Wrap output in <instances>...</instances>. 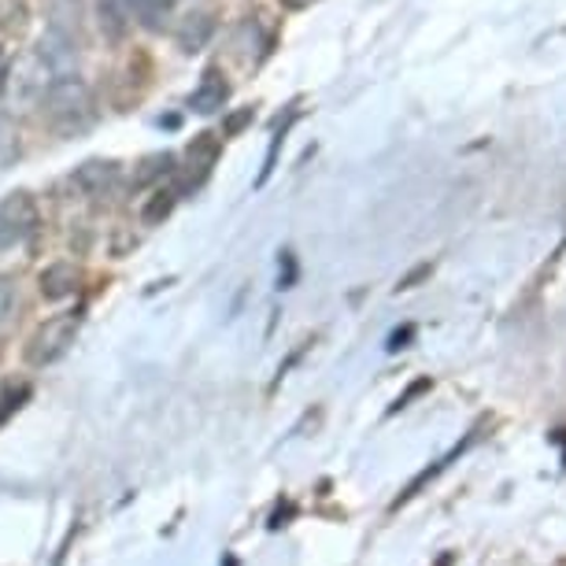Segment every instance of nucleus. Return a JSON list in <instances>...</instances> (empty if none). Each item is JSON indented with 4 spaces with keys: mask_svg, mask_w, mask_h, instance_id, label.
<instances>
[{
    "mask_svg": "<svg viewBox=\"0 0 566 566\" xmlns=\"http://www.w3.org/2000/svg\"><path fill=\"white\" fill-rule=\"evenodd\" d=\"M175 197H178L175 189H167V193L159 189V193L142 208V222H145V227H159V222L170 216V208H175Z\"/></svg>",
    "mask_w": 566,
    "mask_h": 566,
    "instance_id": "13",
    "label": "nucleus"
},
{
    "mask_svg": "<svg viewBox=\"0 0 566 566\" xmlns=\"http://www.w3.org/2000/svg\"><path fill=\"white\" fill-rule=\"evenodd\" d=\"M12 244H19V233H15L12 227H8L4 219H0V252H8Z\"/></svg>",
    "mask_w": 566,
    "mask_h": 566,
    "instance_id": "17",
    "label": "nucleus"
},
{
    "mask_svg": "<svg viewBox=\"0 0 566 566\" xmlns=\"http://www.w3.org/2000/svg\"><path fill=\"white\" fill-rule=\"evenodd\" d=\"M15 307H19V290H15V282H12V277H0V329L12 326Z\"/></svg>",
    "mask_w": 566,
    "mask_h": 566,
    "instance_id": "14",
    "label": "nucleus"
},
{
    "mask_svg": "<svg viewBox=\"0 0 566 566\" xmlns=\"http://www.w3.org/2000/svg\"><path fill=\"white\" fill-rule=\"evenodd\" d=\"M19 153H23V145H19V130H15V123L8 119L4 112H0V170L15 167Z\"/></svg>",
    "mask_w": 566,
    "mask_h": 566,
    "instance_id": "12",
    "label": "nucleus"
},
{
    "mask_svg": "<svg viewBox=\"0 0 566 566\" xmlns=\"http://www.w3.org/2000/svg\"><path fill=\"white\" fill-rule=\"evenodd\" d=\"M74 337H78V315H74V312L49 318V323L38 326V334L30 337L27 363H30V367H49V363H56L60 356H67Z\"/></svg>",
    "mask_w": 566,
    "mask_h": 566,
    "instance_id": "3",
    "label": "nucleus"
},
{
    "mask_svg": "<svg viewBox=\"0 0 566 566\" xmlns=\"http://www.w3.org/2000/svg\"><path fill=\"white\" fill-rule=\"evenodd\" d=\"M170 164H175V159H170L167 153H164V156H148L145 164H142L145 170H137V186H145V181H153V178H159V175H167Z\"/></svg>",
    "mask_w": 566,
    "mask_h": 566,
    "instance_id": "15",
    "label": "nucleus"
},
{
    "mask_svg": "<svg viewBox=\"0 0 566 566\" xmlns=\"http://www.w3.org/2000/svg\"><path fill=\"white\" fill-rule=\"evenodd\" d=\"M52 82H56V74L49 71V63L41 60L38 52H27V56L15 60V67H8L4 90L0 93H4L15 112H34V108H41V101H45Z\"/></svg>",
    "mask_w": 566,
    "mask_h": 566,
    "instance_id": "2",
    "label": "nucleus"
},
{
    "mask_svg": "<svg viewBox=\"0 0 566 566\" xmlns=\"http://www.w3.org/2000/svg\"><path fill=\"white\" fill-rule=\"evenodd\" d=\"M97 23L108 41H123L130 34L134 23V4L130 0H97Z\"/></svg>",
    "mask_w": 566,
    "mask_h": 566,
    "instance_id": "6",
    "label": "nucleus"
},
{
    "mask_svg": "<svg viewBox=\"0 0 566 566\" xmlns=\"http://www.w3.org/2000/svg\"><path fill=\"white\" fill-rule=\"evenodd\" d=\"M130 4H134L137 23L145 30H153V34H159V30L170 23V15H175V0H130Z\"/></svg>",
    "mask_w": 566,
    "mask_h": 566,
    "instance_id": "9",
    "label": "nucleus"
},
{
    "mask_svg": "<svg viewBox=\"0 0 566 566\" xmlns=\"http://www.w3.org/2000/svg\"><path fill=\"white\" fill-rule=\"evenodd\" d=\"M285 4H290V8H304L307 0H285Z\"/></svg>",
    "mask_w": 566,
    "mask_h": 566,
    "instance_id": "21",
    "label": "nucleus"
},
{
    "mask_svg": "<svg viewBox=\"0 0 566 566\" xmlns=\"http://www.w3.org/2000/svg\"><path fill=\"white\" fill-rule=\"evenodd\" d=\"M38 285L45 301H67V296H74V290H78V271H74V263H52L41 271Z\"/></svg>",
    "mask_w": 566,
    "mask_h": 566,
    "instance_id": "7",
    "label": "nucleus"
},
{
    "mask_svg": "<svg viewBox=\"0 0 566 566\" xmlns=\"http://www.w3.org/2000/svg\"><path fill=\"white\" fill-rule=\"evenodd\" d=\"M411 334L415 329L411 326H403V329H397V334L389 337V352H397V348H408V340H411Z\"/></svg>",
    "mask_w": 566,
    "mask_h": 566,
    "instance_id": "18",
    "label": "nucleus"
},
{
    "mask_svg": "<svg viewBox=\"0 0 566 566\" xmlns=\"http://www.w3.org/2000/svg\"><path fill=\"white\" fill-rule=\"evenodd\" d=\"M211 38V19L208 15H186V23L178 27V45L181 52H200Z\"/></svg>",
    "mask_w": 566,
    "mask_h": 566,
    "instance_id": "10",
    "label": "nucleus"
},
{
    "mask_svg": "<svg viewBox=\"0 0 566 566\" xmlns=\"http://www.w3.org/2000/svg\"><path fill=\"white\" fill-rule=\"evenodd\" d=\"M249 119H252V108H244V112H238V115H233V119L227 123V134H238V130H241V126H244V123H249Z\"/></svg>",
    "mask_w": 566,
    "mask_h": 566,
    "instance_id": "19",
    "label": "nucleus"
},
{
    "mask_svg": "<svg viewBox=\"0 0 566 566\" xmlns=\"http://www.w3.org/2000/svg\"><path fill=\"white\" fill-rule=\"evenodd\" d=\"M74 186L82 189L85 197H108L115 189V181H119V164H112V159H85V164L74 170Z\"/></svg>",
    "mask_w": 566,
    "mask_h": 566,
    "instance_id": "4",
    "label": "nucleus"
},
{
    "mask_svg": "<svg viewBox=\"0 0 566 566\" xmlns=\"http://www.w3.org/2000/svg\"><path fill=\"white\" fill-rule=\"evenodd\" d=\"M219 137L216 134H197L193 142H189V148H186V156H189V167H197L200 175H208L211 170V164L219 159Z\"/></svg>",
    "mask_w": 566,
    "mask_h": 566,
    "instance_id": "11",
    "label": "nucleus"
},
{
    "mask_svg": "<svg viewBox=\"0 0 566 566\" xmlns=\"http://www.w3.org/2000/svg\"><path fill=\"white\" fill-rule=\"evenodd\" d=\"M0 219L8 222L15 233H19V241L23 238H30V233L38 230V222H41V216H38V205L30 200L27 193H12V197H4V205H0Z\"/></svg>",
    "mask_w": 566,
    "mask_h": 566,
    "instance_id": "5",
    "label": "nucleus"
},
{
    "mask_svg": "<svg viewBox=\"0 0 566 566\" xmlns=\"http://www.w3.org/2000/svg\"><path fill=\"white\" fill-rule=\"evenodd\" d=\"M41 115H45V123L56 134L74 137L90 130L93 119H97V101H93L90 85L78 74H71V78H56L49 85L45 101H41Z\"/></svg>",
    "mask_w": 566,
    "mask_h": 566,
    "instance_id": "1",
    "label": "nucleus"
},
{
    "mask_svg": "<svg viewBox=\"0 0 566 566\" xmlns=\"http://www.w3.org/2000/svg\"><path fill=\"white\" fill-rule=\"evenodd\" d=\"M426 389H430V378H419V381H415V386H411L408 392H403V397H397V403H392V411L408 408V403H411L415 397H419V392H426Z\"/></svg>",
    "mask_w": 566,
    "mask_h": 566,
    "instance_id": "16",
    "label": "nucleus"
},
{
    "mask_svg": "<svg viewBox=\"0 0 566 566\" xmlns=\"http://www.w3.org/2000/svg\"><path fill=\"white\" fill-rule=\"evenodd\" d=\"M227 97H230V85L222 82L216 71H211L205 78V85H200L193 97H189V108L200 112V115H216L222 104H227Z\"/></svg>",
    "mask_w": 566,
    "mask_h": 566,
    "instance_id": "8",
    "label": "nucleus"
},
{
    "mask_svg": "<svg viewBox=\"0 0 566 566\" xmlns=\"http://www.w3.org/2000/svg\"><path fill=\"white\" fill-rule=\"evenodd\" d=\"M4 78H8V56H4V49H0V90H4Z\"/></svg>",
    "mask_w": 566,
    "mask_h": 566,
    "instance_id": "20",
    "label": "nucleus"
}]
</instances>
